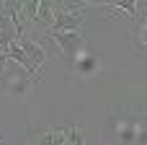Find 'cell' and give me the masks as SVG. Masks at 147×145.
Returning <instances> with one entry per match:
<instances>
[{
    "mask_svg": "<svg viewBox=\"0 0 147 145\" xmlns=\"http://www.w3.org/2000/svg\"><path fill=\"white\" fill-rule=\"evenodd\" d=\"M85 13L80 3H52V23L47 31H80Z\"/></svg>",
    "mask_w": 147,
    "mask_h": 145,
    "instance_id": "1",
    "label": "cell"
},
{
    "mask_svg": "<svg viewBox=\"0 0 147 145\" xmlns=\"http://www.w3.org/2000/svg\"><path fill=\"white\" fill-rule=\"evenodd\" d=\"M49 39H54L65 52H78L83 47V31H47Z\"/></svg>",
    "mask_w": 147,
    "mask_h": 145,
    "instance_id": "2",
    "label": "cell"
},
{
    "mask_svg": "<svg viewBox=\"0 0 147 145\" xmlns=\"http://www.w3.org/2000/svg\"><path fill=\"white\" fill-rule=\"evenodd\" d=\"M16 44L21 47V52H23V54H26V57L31 60V65H34L36 70H39V67H41V65L47 62V52H44V47H41L39 42H34V39H26V36H21V39H18Z\"/></svg>",
    "mask_w": 147,
    "mask_h": 145,
    "instance_id": "3",
    "label": "cell"
},
{
    "mask_svg": "<svg viewBox=\"0 0 147 145\" xmlns=\"http://www.w3.org/2000/svg\"><path fill=\"white\" fill-rule=\"evenodd\" d=\"M31 145H65V127H59V130H49V132L39 135Z\"/></svg>",
    "mask_w": 147,
    "mask_h": 145,
    "instance_id": "4",
    "label": "cell"
},
{
    "mask_svg": "<svg viewBox=\"0 0 147 145\" xmlns=\"http://www.w3.org/2000/svg\"><path fill=\"white\" fill-rule=\"evenodd\" d=\"M36 10H39V0L21 3V21H31V23H36Z\"/></svg>",
    "mask_w": 147,
    "mask_h": 145,
    "instance_id": "5",
    "label": "cell"
},
{
    "mask_svg": "<svg viewBox=\"0 0 147 145\" xmlns=\"http://www.w3.org/2000/svg\"><path fill=\"white\" fill-rule=\"evenodd\" d=\"M36 23H44V29H49V23H52V3H41V0H39Z\"/></svg>",
    "mask_w": 147,
    "mask_h": 145,
    "instance_id": "6",
    "label": "cell"
},
{
    "mask_svg": "<svg viewBox=\"0 0 147 145\" xmlns=\"http://www.w3.org/2000/svg\"><path fill=\"white\" fill-rule=\"evenodd\" d=\"M65 145H85L80 127H65Z\"/></svg>",
    "mask_w": 147,
    "mask_h": 145,
    "instance_id": "7",
    "label": "cell"
},
{
    "mask_svg": "<svg viewBox=\"0 0 147 145\" xmlns=\"http://www.w3.org/2000/svg\"><path fill=\"white\" fill-rule=\"evenodd\" d=\"M5 62H8V57L0 52V78H3V73H5Z\"/></svg>",
    "mask_w": 147,
    "mask_h": 145,
    "instance_id": "8",
    "label": "cell"
}]
</instances>
